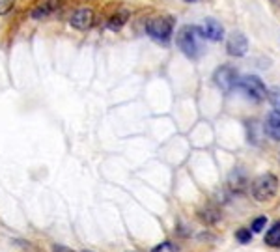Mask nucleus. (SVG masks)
Returning <instances> with one entry per match:
<instances>
[{
    "label": "nucleus",
    "instance_id": "nucleus-1",
    "mask_svg": "<svg viewBox=\"0 0 280 252\" xmlns=\"http://www.w3.org/2000/svg\"><path fill=\"white\" fill-rule=\"evenodd\" d=\"M202 34H200L198 27H193V24H185V27L179 28L178 36H176V43H178L179 51L183 53L189 58H198L202 55Z\"/></svg>",
    "mask_w": 280,
    "mask_h": 252
},
{
    "label": "nucleus",
    "instance_id": "nucleus-2",
    "mask_svg": "<svg viewBox=\"0 0 280 252\" xmlns=\"http://www.w3.org/2000/svg\"><path fill=\"white\" fill-rule=\"evenodd\" d=\"M146 32L159 43H168L174 32V19L172 17H153L146 22Z\"/></svg>",
    "mask_w": 280,
    "mask_h": 252
},
{
    "label": "nucleus",
    "instance_id": "nucleus-3",
    "mask_svg": "<svg viewBox=\"0 0 280 252\" xmlns=\"http://www.w3.org/2000/svg\"><path fill=\"white\" fill-rule=\"evenodd\" d=\"M276 191H278V180H276L275 174H269V172L260 175L258 180H254L252 183V196L258 202H269V200H273Z\"/></svg>",
    "mask_w": 280,
    "mask_h": 252
},
{
    "label": "nucleus",
    "instance_id": "nucleus-4",
    "mask_svg": "<svg viewBox=\"0 0 280 252\" xmlns=\"http://www.w3.org/2000/svg\"><path fill=\"white\" fill-rule=\"evenodd\" d=\"M237 86L241 88L243 93L250 97L252 101H264L267 97V88H265L264 81L256 75H245L237 81Z\"/></svg>",
    "mask_w": 280,
    "mask_h": 252
},
{
    "label": "nucleus",
    "instance_id": "nucleus-5",
    "mask_svg": "<svg viewBox=\"0 0 280 252\" xmlns=\"http://www.w3.org/2000/svg\"><path fill=\"white\" fill-rule=\"evenodd\" d=\"M213 81H215V84L221 88L222 92H232L234 88L237 86V81H239V79H237V73L234 67L221 66L215 71V75H213Z\"/></svg>",
    "mask_w": 280,
    "mask_h": 252
},
{
    "label": "nucleus",
    "instance_id": "nucleus-6",
    "mask_svg": "<svg viewBox=\"0 0 280 252\" xmlns=\"http://www.w3.org/2000/svg\"><path fill=\"white\" fill-rule=\"evenodd\" d=\"M62 6H64V0H41V2L36 4L30 17H32L34 21H43V19H49L56 11L62 10Z\"/></svg>",
    "mask_w": 280,
    "mask_h": 252
},
{
    "label": "nucleus",
    "instance_id": "nucleus-7",
    "mask_svg": "<svg viewBox=\"0 0 280 252\" xmlns=\"http://www.w3.org/2000/svg\"><path fill=\"white\" fill-rule=\"evenodd\" d=\"M226 51L230 56H236V58H241V56L247 55L248 51V39L243 32H232L228 36L226 41Z\"/></svg>",
    "mask_w": 280,
    "mask_h": 252
},
{
    "label": "nucleus",
    "instance_id": "nucleus-8",
    "mask_svg": "<svg viewBox=\"0 0 280 252\" xmlns=\"http://www.w3.org/2000/svg\"><path fill=\"white\" fill-rule=\"evenodd\" d=\"M94 22V10L92 8H79L73 11V15L69 17V24L77 30H88Z\"/></svg>",
    "mask_w": 280,
    "mask_h": 252
},
{
    "label": "nucleus",
    "instance_id": "nucleus-9",
    "mask_svg": "<svg viewBox=\"0 0 280 252\" xmlns=\"http://www.w3.org/2000/svg\"><path fill=\"white\" fill-rule=\"evenodd\" d=\"M200 34L204 39H209V41H221L224 38V28L219 21L215 19H205L202 24L198 27Z\"/></svg>",
    "mask_w": 280,
    "mask_h": 252
},
{
    "label": "nucleus",
    "instance_id": "nucleus-10",
    "mask_svg": "<svg viewBox=\"0 0 280 252\" xmlns=\"http://www.w3.org/2000/svg\"><path fill=\"white\" fill-rule=\"evenodd\" d=\"M264 131L269 135L273 140H280V112L278 110H271L264 123Z\"/></svg>",
    "mask_w": 280,
    "mask_h": 252
},
{
    "label": "nucleus",
    "instance_id": "nucleus-11",
    "mask_svg": "<svg viewBox=\"0 0 280 252\" xmlns=\"http://www.w3.org/2000/svg\"><path fill=\"white\" fill-rule=\"evenodd\" d=\"M228 187L232 192H245L248 187V180L243 170H234L228 178Z\"/></svg>",
    "mask_w": 280,
    "mask_h": 252
},
{
    "label": "nucleus",
    "instance_id": "nucleus-12",
    "mask_svg": "<svg viewBox=\"0 0 280 252\" xmlns=\"http://www.w3.org/2000/svg\"><path fill=\"white\" fill-rule=\"evenodd\" d=\"M129 11L127 10H118L116 11V13H112V15H110V19H108V22H107V27L110 28V30H114V32H116V30H120V28L124 27L125 22L129 21Z\"/></svg>",
    "mask_w": 280,
    "mask_h": 252
},
{
    "label": "nucleus",
    "instance_id": "nucleus-13",
    "mask_svg": "<svg viewBox=\"0 0 280 252\" xmlns=\"http://www.w3.org/2000/svg\"><path fill=\"white\" fill-rule=\"evenodd\" d=\"M198 215H200V219L204 220L205 224H215L217 220L221 219V213H219V209H215V208H204V209H200Z\"/></svg>",
    "mask_w": 280,
    "mask_h": 252
},
{
    "label": "nucleus",
    "instance_id": "nucleus-14",
    "mask_svg": "<svg viewBox=\"0 0 280 252\" xmlns=\"http://www.w3.org/2000/svg\"><path fill=\"white\" fill-rule=\"evenodd\" d=\"M265 243L269 245V247H280V220L273 224L267 234H265Z\"/></svg>",
    "mask_w": 280,
    "mask_h": 252
},
{
    "label": "nucleus",
    "instance_id": "nucleus-15",
    "mask_svg": "<svg viewBox=\"0 0 280 252\" xmlns=\"http://www.w3.org/2000/svg\"><path fill=\"white\" fill-rule=\"evenodd\" d=\"M267 99H269L271 105L275 107V110H278V112H280V88L278 86L267 90Z\"/></svg>",
    "mask_w": 280,
    "mask_h": 252
},
{
    "label": "nucleus",
    "instance_id": "nucleus-16",
    "mask_svg": "<svg viewBox=\"0 0 280 252\" xmlns=\"http://www.w3.org/2000/svg\"><path fill=\"white\" fill-rule=\"evenodd\" d=\"M236 239L241 243V245H247V243L252 241V232L247 230V228H239V230L236 232Z\"/></svg>",
    "mask_w": 280,
    "mask_h": 252
},
{
    "label": "nucleus",
    "instance_id": "nucleus-17",
    "mask_svg": "<svg viewBox=\"0 0 280 252\" xmlns=\"http://www.w3.org/2000/svg\"><path fill=\"white\" fill-rule=\"evenodd\" d=\"M151 252H178V247H176L172 241H162L159 243L157 247H153Z\"/></svg>",
    "mask_w": 280,
    "mask_h": 252
},
{
    "label": "nucleus",
    "instance_id": "nucleus-18",
    "mask_svg": "<svg viewBox=\"0 0 280 252\" xmlns=\"http://www.w3.org/2000/svg\"><path fill=\"white\" fill-rule=\"evenodd\" d=\"M265 224H267V217H258V219L252 220V232H262L265 228Z\"/></svg>",
    "mask_w": 280,
    "mask_h": 252
},
{
    "label": "nucleus",
    "instance_id": "nucleus-19",
    "mask_svg": "<svg viewBox=\"0 0 280 252\" xmlns=\"http://www.w3.org/2000/svg\"><path fill=\"white\" fill-rule=\"evenodd\" d=\"M13 4L15 0H0V15H6L8 11L13 10Z\"/></svg>",
    "mask_w": 280,
    "mask_h": 252
},
{
    "label": "nucleus",
    "instance_id": "nucleus-20",
    "mask_svg": "<svg viewBox=\"0 0 280 252\" xmlns=\"http://www.w3.org/2000/svg\"><path fill=\"white\" fill-rule=\"evenodd\" d=\"M53 252H75V250H71L69 247H64V245H54Z\"/></svg>",
    "mask_w": 280,
    "mask_h": 252
},
{
    "label": "nucleus",
    "instance_id": "nucleus-21",
    "mask_svg": "<svg viewBox=\"0 0 280 252\" xmlns=\"http://www.w3.org/2000/svg\"><path fill=\"white\" fill-rule=\"evenodd\" d=\"M185 2H194V0H185Z\"/></svg>",
    "mask_w": 280,
    "mask_h": 252
},
{
    "label": "nucleus",
    "instance_id": "nucleus-22",
    "mask_svg": "<svg viewBox=\"0 0 280 252\" xmlns=\"http://www.w3.org/2000/svg\"><path fill=\"white\" fill-rule=\"evenodd\" d=\"M84 252H92V250H84Z\"/></svg>",
    "mask_w": 280,
    "mask_h": 252
}]
</instances>
